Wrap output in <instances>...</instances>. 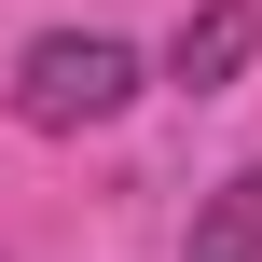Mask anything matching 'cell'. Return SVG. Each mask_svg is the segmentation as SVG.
<instances>
[{
  "instance_id": "cell-1",
  "label": "cell",
  "mask_w": 262,
  "mask_h": 262,
  "mask_svg": "<svg viewBox=\"0 0 262 262\" xmlns=\"http://www.w3.org/2000/svg\"><path fill=\"white\" fill-rule=\"evenodd\" d=\"M138 83H152V55H138L124 28H41V41L14 55V111H28L41 138L124 124V111H138Z\"/></svg>"
},
{
  "instance_id": "cell-2",
  "label": "cell",
  "mask_w": 262,
  "mask_h": 262,
  "mask_svg": "<svg viewBox=\"0 0 262 262\" xmlns=\"http://www.w3.org/2000/svg\"><path fill=\"white\" fill-rule=\"evenodd\" d=\"M249 55H262V0H193L180 41H166V83H180V97H221Z\"/></svg>"
},
{
  "instance_id": "cell-3",
  "label": "cell",
  "mask_w": 262,
  "mask_h": 262,
  "mask_svg": "<svg viewBox=\"0 0 262 262\" xmlns=\"http://www.w3.org/2000/svg\"><path fill=\"white\" fill-rule=\"evenodd\" d=\"M180 262H262V166H235V180H221V193L193 207Z\"/></svg>"
}]
</instances>
